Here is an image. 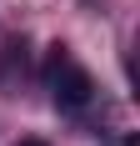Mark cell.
Listing matches in <instances>:
<instances>
[{
    "label": "cell",
    "instance_id": "obj_1",
    "mask_svg": "<svg viewBox=\"0 0 140 146\" xmlns=\"http://www.w3.org/2000/svg\"><path fill=\"white\" fill-rule=\"evenodd\" d=\"M50 86H55V106L60 111H80V106H90V96H95L90 71H85L80 60L60 56V50H55V76H50Z\"/></svg>",
    "mask_w": 140,
    "mask_h": 146
},
{
    "label": "cell",
    "instance_id": "obj_2",
    "mask_svg": "<svg viewBox=\"0 0 140 146\" xmlns=\"http://www.w3.org/2000/svg\"><path fill=\"white\" fill-rule=\"evenodd\" d=\"M20 146H45V141H20Z\"/></svg>",
    "mask_w": 140,
    "mask_h": 146
}]
</instances>
